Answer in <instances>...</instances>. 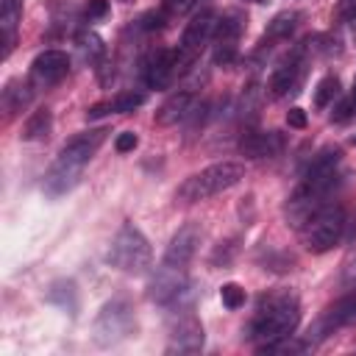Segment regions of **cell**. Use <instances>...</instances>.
Returning a JSON list of instances; mask_svg holds the SVG:
<instances>
[{
    "label": "cell",
    "mask_w": 356,
    "mask_h": 356,
    "mask_svg": "<svg viewBox=\"0 0 356 356\" xmlns=\"http://www.w3.org/2000/svg\"><path fill=\"white\" fill-rule=\"evenodd\" d=\"M234 242H225V245H220L217 250H214V256H211V261L214 264H220V259H222V264H228L231 261V256H234V248H231Z\"/></svg>",
    "instance_id": "36"
},
{
    "label": "cell",
    "mask_w": 356,
    "mask_h": 356,
    "mask_svg": "<svg viewBox=\"0 0 356 356\" xmlns=\"http://www.w3.org/2000/svg\"><path fill=\"white\" fill-rule=\"evenodd\" d=\"M78 47H81V53H83L89 61L103 64V58H106V44H103V39H100L95 31L78 33Z\"/></svg>",
    "instance_id": "23"
},
{
    "label": "cell",
    "mask_w": 356,
    "mask_h": 356,
    "mask_svg": "<svg viewBox=\"0 0 356 356\" xmlns=\"http://www.w3.org/2000/svg\"><path fill=\"white\" fill-rule=\"evenodd\" d=\"M242 178H245V167L239 161H217V164H209L200 172L184 178L175 197L184 203H197V200L214 197V195L236 186Z\"/></svg>",
    "instance_id": "2"
},
{
    "label": "cell",
    "mask_w": 356,
    "mask_h": 356,
    "mask_svg": "<svg viewBox=\"0 0 356 356\" xmlns=\"http://www.w3.org/2000/svg\"><path fill=\"white\" fill-rule=\"evenodd\" d=\"M298 22H300V14H298V11H281V14H275V17L270 19L267 31H264V42H267V39H270V42H284V39H289V36L295 33Z\"/></svg>",
    "instance_id": "21"
},
{
    "label": "cell",
    "mask_w": 356,
    "mask_h": 356,
    "mask_svg": "<svg viewBox=\"0 0 356 356\" xmlns=\"http://www.w3.org/2000/svg\"><path fill=\"white\" fill-rule=\"evenodd\" d=\"M153 261L150 242L134 225H122L108 245V264L128 275H142Z\"/></svg>",
    "instance_id": "3"
},
{
    "label": "cell",
    "mask_w": 356,
    "mask_h": 356,
    "mask_svg": "<svg viewBox=\"0 0 356 356\" xmlns=\"http://www.w3.org/2000/svg\"><path fill=\"white\" fill-rule=\"evenodd\" d=\"M170 19V14L164 11V8H159V11H150V14H145L139 22H142V28L145 31H156V28H164V22Z\"/></svg>",
    "instance_id": "29"
},
{
    "label": "cell",
    "mask_w": 356,
    "mask_h": 356,
    "mask_svg": "<svg viewBox=\"0 0 356 356\" xmlns=\"http://www.w3.org/2000/svg\"><path fill=\"white\" fill-rule=\"evenodd\" d=\"M108 111H114V108H111V100H106V103H95V106L86 108V120H97V117H103V114H108Z\"/></svg>",
    "instance_id": "35"
},
{
    "label": "cell",
    "mask_w": 356,
    "mask_h": 356,
    "mask_svg": "<svg viewBox=\"0 0 356 356\" xmlns=\"http://www.w3.org/2000/svg\"><path fill=\"white\" fill-rule=\"evenodd\" d=\"M145 100H147L145 92H139V89H125V92H120V95L111 97V108H114L117 114H128V111L139 108Z\"/></svg>",
    "instance_id": "25"
},
{
    "label": "cell",
    "mask_w": 356,
    "mask_h": 356,
    "mask_svg": "<svg viewBox=\"0 0 356 356\" xmlns=\"http://www.w3.org/2000/svg\"><path fill=\"white\" fill-rule=\"evenodd\" d=\"M106 128H95V131H83V134H75L64 147H61V153L58 156H64V159H72V161H78V164H89L92 159H95V153H97V147L106 142Z\"/></svg>",
    "instance_id": "17"
},
{
    "label": "cell",
    "mask_w": 356,
    "mask_h": 356,
    "mask_svg": "<svg viewBox=\"0 0 356 356\" xmlns=\"http://www.w3.org/2000/svg\"><path fill=\"white\" fill-rule=\"evenodd\" d=\"M197 245H200V225L197 222H186V225H181L170 236L167 250H164V261L167 264H175V267H186L195 259Z\"/></svg>",
    "instance_id": "14"
},
{
    "label": "cell",
    "mask_w": 356,
    "mask_h": 356,
    "mask_svg": "<svg viewBox=\"0 0 356 356\" xmlns=\"http://www.w3.org/2000/svg\"><path fill=\"white\" fill-rule=\"evenodd\" d=\"M22 19V0H3L0 3V39H3V58L14 47L17 25Z\"/></svg>",
    "instance_id": "19"
},
{
    "label": "cell",
    "mask_w": 356,
    "mask_h": 356,
    "mask_svg": "<svg viewBox=\"0 0 356 356\" xmlns=\"http://www.w3.org/2000/svg\"><path fill=\"white\" fill-rule=\"evenodd\" d=\"M348 228V214L342 206H323L300 231H303V245L309 253H328L345 239Z\"/></svg>",
    "instance_id": "4"
},
{
    "label": "cell",
    "mask_w": 356,
    "mask_h": 356,
    "mask_svg": "<svg viewBox=\"0 0 356 356\" xmlns=\"http://www.w3.org/2000/svg\"><path fill=\"white\" fill-rule=\"evenodd\" d=\"M206 342L203 325L200 320L192 314V309H184L181 314H175L170 320V345L167 350H178V353H197Z\"/></svg>",
    "instance_id": "12"
},
{
    "label": "cell",
    "mask_w": 356,
    "mask_h": 356,
    "mask_svg": "<svg viewBox=\"0 0 356 356\" xmlns=\"http://www.w3.org/2000/svg\"><path fill=\"white\" fill-rule=\"evenodd\" d=\"M81 175H83V164L58 156V159L50 164L47 175H44V192H47L50 197L67 195L70 189H75V184L81 181Z\"/></svg>",
    "instance_id": "15"
},
{
    "label": "cell",
    "mask_w": 356,
    "mask_h": 356,
    "mask_svg": "<svg viewBox=\"0 0 356 356\" xmlns=\"http://www.w3.org/2000/svg\"><path fill=\"white\" fill-rule=\"evenodd\" d=\"M337 19L342 22L356 19V0H337Z\"/></svg>",
    "instance_id": "31"
},
{
    "label": "cell",
    "mask_w": 356,
    "mask_h": 356,
    "mask_svg": "<svg viewBox=\"0 0 356 356\" xmlns=\"http://www.w3.org/2000/svg\"><path fill=\"white\" fill-rule=\"evenodd\" d=\"M186 289H189L186 267H175V264H167V261H161V267H156V273L147 281V298L153 303H172Z\"/></svg>",
    "instance_id": "9"
},
{
    "label": "cell",
    "mask_w": 356,
    "mask_h": 356,
    "mask_svg": "<svg viewBox=\"0 0 356 356\" xmlns=\"http://www.w3.org/2000/svg\"><path fill=\"white\" fill-rule=\"evenodd\" d=\"M195 6V0H164L161 3V8L170 14V17H175V14H184L186 8H192Z\"/></svg>",
    "instance_id": "33"
},
{
    "label": "cell",
    "mask_w": 356,
    "mask_h": 356,
    "mask_svg": "<svg viewBox=\"0 0 356 356\" xmlns=\"http://www.w3.org/2000/svg\"><path fill=\"white\" fill-rule=\"evenodd\" d=\"M284 150V139L278 131H245L239 139V153L245 159H270Z\"/></svg>",
    "instance_id": "16"
},
{
    "label": "cell",
    "mask_w": 356,
    "mask_h": 356,
    "mask_svg": "<svg viewBox=\"0 0 356 356\" xmlns=\"http://www.w3.org/2000/svg\"><path fill=\"white\" fill-rule=\"evenodd\" d=\"M356 323V284L348 295H342L339 300H334L312 325H309V334H306V342L314 345V342H323L325 337H331L334 331L345 328Z\"/></svg>",
    "instance_id": "7"
},
{
    "label": "cell",
    "mask_w": 356,
    "mask_h": 356,
    "mask_svg": "<svg viewBox=\"0 0 356 356\" xmlns=\"http://www.w3.org/2000/svg\"><path fill=\"white\" fill-rule=\"evenodd\" d=\"M50 128H53V114H50V108H36L28 120H25V125H22V139L25 142H33V139H44L47 134H50Z\"/></svg>",
    "instance_id": "22"
},
{
    "label": "cell",
    "mask_w": 356,
    "mask_h": 356,
    "mask_svg": "<svg viewBox=\"0 0 356 356\" xmlns=\"http://www.w3.org/2000/svg\"><path fill=\"white\" fill-rule=\"evenodd\" d=\"M47 300L50 303H58L61 309H75V286L72 281H56L47 292Z\"/></svg>",
    "instance_id": "26"
},
{
    "label": "cell",
    "mask_w": 356,
    "mask_h": 356,
    "mask_svg": "<svg viewBox=\"0 0 356 356\" xmlns=\"http://www.w3.org/2000/svg\"><path fill=\"white\" fill-rule=\"evenodd\" d=\"M214 25H217V14L214 8H200L184 28L181 33V42H178V50L184 58H189L195 64V58L200 56V50L209 44V39L214 36Z\"/></svg>",
    "instance_id": "10"
},
{
    "label": "cell",
    "mask_w": 356,
    "mask_h": 356,
    "mask_svg": "<svg viewBox=\"0 0 356 356\" xmlns=\"http://www.w3.org/2000/svg\"><path fill=\"white\" fill-rule=\"evenodd\" d=\"M192 67V61H186L181 56V50H167V47H159L153 50L145 64H142V75H145V83L150 89H167L181 72H186Z\"/></svg>",
    "instance_id": "6"
},
{
    "label": "cell",
    "mask_w": 356,
    "mask_h": 356,
    "mask_svg": "<svg viewBox=\"0 0 356 356\" xmlns=\"http://www.w3.org/2000/svg\"><path fill=\"white\" fill-rule=\"evenodd\" d=\"M136 328V317H134V306L128 298H111L108 303H103V309L95 317L92 325V339L100 348H111L122 339H128Z\"/></svg>",
    "instance_id": "5"
},
{
    "label": "cell",
    "mask_w": 356,
    "mask_h": 356,
    "mask_svg": "<svg viewBox=\"0 0 356 356\" xmlns=\"http://www.w3.org/2000/svg\"><path fill=\"white\" fill-rule=\"evenodd\" d=\"M306 47L303 44H298L292 53H286L278 64H275V70L270 72V81H267V92H270V97H284V95H289V92H295V86L300 83V78H303V67H306Z\"/></svg>",
    "instance_id": "11"
},
{
    "label": "cell",
    "mask_w": 356,
    "mask_h": 356,
    "mask_svg": "<svg viewBox=\"0 0 356 356\" xmlns=\"http://www.w3.org/2000/svg\"><path fill=\"white\" fill-rule=\"evenodd\" d=\"M350 95H353V97H356V81H353V89H350Z\"/></svg>",
    "instance_id": "37"
},
{
    "label": "cell",
    "mask_w": 356,
    "mask_h": 356,
    "mask_svg": "<svg viewBox=\"0 0 356 356\" xmlns=\"http://www.w3.org/2000/svg\"><path fill=\"white\" fill-rule=\"evenodd\" d=\"M286 125L289 128H306V111L303 108H289L286 111Z\"/></svg>",
    "instance_id": "34"
},
{
    "label": "cell",
    "mask_w": 356,
    "mask_h": 356,
    "mask_svg": "<svg viewBox=\"0 0 356 356\" xmlns=\"http://www.w3.org/2000/svg\"><path fill=\"white\" fill-rule=\"evenodd\" d=\"M192 106H195V97H192V92H172L159 108H156V114H153V122L156 125H178L181 120H186L189 117V111H192Z\"/></svg>",
    "instance_id": "18"
},
{
    "label": "cell",
    "mask_w": 356,
    "mask_h": 356,
    "mask_svg": "<svg viewBox=\"0 0 356 356\" xmlns=\"http://www.w3.org/2000/svg\"><path fill=\"white\" fill-rule=\"evenodd\" d=\"M70 72V56L64 50H42L31 61V83L39 89H50L61 83Z\"/></svg>",
    "instance_id": "13"
},
{
    "label": "cell",
    "mask_w": 356,
    "mask_h": 356,
    "mask_svg": "<svg viewBox=\"0 0 356 356\" xmlns=\"http://www.w3.org/2000/svg\"><path fill=\"white\" fill-rule=\"evenodd\" d=\"M136 145H139V136H136L134 131H122V134H117V139H114L117 153H131Z\"/></svg>",
    "instance_id": "30"
},
{
    "label": "cell",
    "mask_w": 356,
    "mask_h": 356,
    "mask_svg": "<svg viewBox=\"0 0 356 356\" xmlns=\"http://www.w3.org/2000/svg\"><path fill=\"white\" fill-rule=\"evenodd\" d=\"M353 117H356V97H353V95L339 97V103H337L334 111H331V120H334V122H348V120H353Z\"/></svg>",
    "instance_id": "28"
},
{
    "label": "cell",
    "mask_w": 356,
    "mask_h": 356,
    "mask_svg": "<svg viewBox=\"0 0 356 356\" xmlns=\"http://www.w3.org/2000/svg\"><path fill=\"white\" fill-rule=\"evenodd\" d=\"M33 100V83H25V81H8L6 89H3V111L8 117L25 111Z\"/></svg>",
    "instance_id": "20"
},
{
    "label": "cell",
    "mask_w": 356,
    "mask_h": 356,
    "mask_svg": "<svg viewBox=\"0 0 356 356\" xmlns=\"http://www.w3.org/2000/svg\"><path fill=\"white\" fill-rule=\"evenodd\" d=\"M253 3H267V0H253Z\"/></svg>",
    "instance_id": "38"
},
{
    "label": "cell",
    "mask_w": 356,
    "mask_h": 356,
    "mask_svg": "<svg viewBox=\"0 0 356 356\" xmlns=\"http://www.w3.org/2000/svg\"><path fill=\"white\" fill-rule=\"evenodd\" d=\"M298 323H300L298 295H292L286 289L267 292L259 298L256 314L250 317V323L245 328V339L256 342V348H259V345H267V342H275L281 337L295 334Z\"/></svg>",
    "instance_id": "1"
},
{
    "label": "cell",
    "mask_w": 356,
    "mask_h": 356,
    "mask_svg": "<svg viewBox=\"0 0 356 356\" xmlns=\"http://www.w3.org/2000/svg\"><path fill=\"white\" fill-rule=\"evenodd\" d=\"M220 300L225 309H239V306H245V289L236 281H228L220 286Z\"/></svg>",
    "instance_id": "27"
},
{
    "label": "cell",
    "mask_w": 356,
    "mask_h": 356,
    "mask_svg": "<svg viewBox=\"0 0 356 356\" xmlns=\"http://www.w3.org/2000/svg\"><path fill=\"white\" fill-rule=\"evenodd\" d=\"M337 97H339V78H337V75L320 78V83L314 86V106H317V108H325V106H331Z\"/></svg>",
    "instance_id": "24"
},
{
    "label": "cell",
    "mask_w": 356,
    "mask_h": 356,
    "mask_svg": "<svg viewBox=\"0 0 356 356\" xmlns=\"http://www.w3.org/2000/svg\"><path fill=\"white\" fill-rule=\"evenodd\" d=\"M353 145H356V136H353Z\"/></svg>",
    "instance_id": "39"
},
{
    "label": "cell",
    "mask_w": 356,
    "mask_h": 356,
    "mask_svg": "<svg viewBox=\"0 0 356 356\" xmlns=\"http://www.w3.org/2000/svg\"><path fill=\"white\" fill-rule=\"evenodd\" d=\"M108 14V0H89L86 3V17L89 19H100Z\"/></svg>",
    "instance_id": "32"
},
{
    "label": "cell",
    "mask_w": 356,
    "mask_h": 356,
    "mask_svg": "<svg viewBox=\"0 0 356 356\" xmlns=\"http://www.w3.org/2000/svg\"><path fill=\"white\" fill-rule=\"evenodd\" d=\"M245 31V14L239 11H222L214 25V64L228 67L239 53V36Z\"/></svg>",
    "instance_id": "8"
}]
</instances>
